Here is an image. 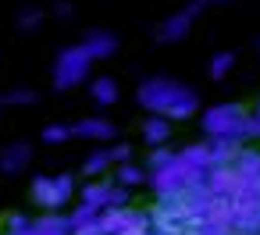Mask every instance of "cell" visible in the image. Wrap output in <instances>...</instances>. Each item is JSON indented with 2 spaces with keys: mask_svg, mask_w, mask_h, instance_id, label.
Instances as JSON below:
<instances>
[{
  "mask_svg": "<svg viewBox=\"0 0 260 235\" xmlns=\"http://www.w3.org/2000/svg\"><path fill=\"white\" fill-rule=\"evenodd\" d=\"M200 4H203V8H207V4H224V0H200Z\"/></svg>",
  "mask_w": 260,
  "mask_h": 235,
  "instance_id": "ac0fdd59",
  "label": "cell"
},
{
  "mask_svg": "<svg viewBox=\"0 0 260 235\" xmlns=\"http://www.w3.org/2000/svg\"><path fill=\"white\" fill-rule=\"evenodd\" d=\"M200 8H203V4L196 0L192 8H185V11L164 18L160 29H157V40H160V43H178V40H185V36L192 32V22H196V15H200Z\"/></svg>",
  "mask_w": 260,
  "mask_h": 235,
  "instance_id": "52a82bcc",
  "label": "cell"
},
{
  "mask_svg": "<svg viewBox=\"0 0 260 235\" xmlns=\"http://www.w3.org/2000/svg\"><path fill=\"white\" fill-rule=\"evenodd\" d=\"M139 182H146V167H139V164H132V160H125V164L114 167V185H118V189H132V185H139Z\"/></svg>",
  "mask_w": 260,
  "mask_h": 235,
  "instance_id": "4fadbf2b",
  "label": "cell"
},
{
  "mask_svg": "<svg viewBox=\"0 0 260 235\" xmlns=\"http://www.w3.org/2000/svg\"><path fill=\"white\" fill-rule=\"evenodd\" d=\"M8 235H72V217H57V214H47V217H11L8 221Z\"/></svg>",
  "mask_w": 260,
  "mask_h": 235,
  "instance_id": "8992f818",
  "label": "cell"
},
{
  "mask_svg": "<svg viewBox=\"0 0 260 235\" xmlns=\"http://www.w3.org/2000/svg\"><path fill=\"white\" fill-rule=\"evenodd\" d=\"M121 203H125V189H118L114 182H89V185L79 192V207H75L72 228H75V224L100 221L104 214L121 210Z\"/></svg>",
  "mask_w": 260,
  "mask_h": 235,
  "instance_id": "277c9868",
  "label": "cell"
},
{
  "mask_svg": "<svg viewBox=\"0 0 260 235\" xmlns=\"http://www.w3.org/2000/svg\"><path fill=\"white\" fill-rule=\"evenodd\" d=\"M29 164H32V146L29 143H15V146H8L4 153H0V167H4L8 175H22Z\"/></svg>",
  "mask_w": 260,
  "mask_h": 235,
  "instance_id": "30bf717a",
  "label": "cell"
},
{
  "mask_svg": "<svg viewBox=\"0 0 260 235\" xmlns=\"http://www.w3.org/2000/svg\"><path fill=\"white\" fill-rule=\"evenodd\" d=\"M232 68H235V54H228V50L214 54V61H210V75H214V79H224V75H232Z\"/></svg>",
  "mask_w": 260,
  "mask_h": 235,
  "instance_id": "5bb4252c",
  "label": "cell"
},
{
  "mask_svg": "<svg viewBox=\"0 0 260 235\" xmlns=\"http://www.w3.org/2000/svg\"><path fill=\"white\" fill-rule=\"evenodd\" d=\"M125 160H128V150H96V153L86 157L82 171H86V175H107L111 167H118V164H125Z\"/></svg>",
  "mask_w": 260,
  "mask_h": 235,
  "instance_id": "9c48e42d",
  "label": "cell"
},
{
  "mask_svg": "<svg viewBox=\"0 0 260 235\" xmlns=\"http://www.w3.org/2000/svg\"><path fill=\"white\" fill-rule=\"evenodd\" d=\"M36 22H40V15H36V11H32V15H22V25H36Z\"/></svg>",
  "mask_w": 260,
  "mask_h": 235,
  "instance_id": "e0dca14e",
  "label": "cell"
},
{
  "mask_svg": "<svg viewBox=\"0 0 260 235\" xmlns=\"http://www.w3.org/2000/svg\"><path fill=\"white\" fill-rule=\"evenodd\" d=\"M136 100H139V107H146L153 118H164V121H182V118H192L200 111V96L185 82L164 79V75L146 79L139 86Z\"/></svg>",
  "mask_w": 260,
  "mask_h": 235,
  "instance_id": "7a4b0ae2",
  "label": "cell"
},
{
  "mask_svg": "<svg viewBox=\"0 0 260 235\" xmlns=\"http://www.w3.org/2000/svg\"><path fill=\"white\" fill-rule=\"evenodd\" d=\"M114 50H118V40H114L111 32H89L86 40L64 47V50L54 57L50 82H54L57 89H75V86H82V82L89 79L93 64L107 61Z\"/></svg>",
  "mask_w": 260,
  "mask_h": 235,
  "instance_id": "6da1fadb",
  "label": "cell"
},
{
  "mask_svg": "<svg viewBox=\"0 0 260 235\" xmlns=\"http://www.w3.org/2000/svg\"><path fill=\"white\" fill-rule=\"evenodd\" d=\"M68 139H75V136H72V125H47V128H43V143H50V146L68 143Z\"/></svg>",
  "mask_w": 260,
  "mask_h": 235,
  "instance_id": "9a60e30c",
  "label": "cell"
},
{
  "mask_svg": "<svg viewBox=\"0 0 260 235\" xmlns=\"http://www.w3.org/2000/svg\"><path fill=\"white\" fill-rule=\"evenodd\" d=\"M72 136L75 139H89V143H107L114 136V125L107 118H79L72 125Z\"/></svg>",
  "mask_w": 260,
  "mask_h": 235,
  "instance_id": "ba28073f",
  "label": "cell"
},
{
  "mask_svg": "<svg viewBox=\"0 0 260 235\" xmlns=\"http://www.w3.org/2000/svg\"><path fill=\"white\" fill-rule=\"evenodd\" d=\"M249 132H253V136H260V104H256V111L249 114Z\"/></svg>",
  "mask_w": 260,
  "mask_h": 235,
  "instance_id": "2e32d148",
  "label": "cell"
},
{
  "mask_svg": "<svg viewBox=\"0 0 260 235\" xmlns=\"http://www.w3.org/2000/svg\"><path fill=\"white\" fill-rule=\"evenodd\" d=\"M200 125H203V132H207L210 143H217V146H239V139L249 136V111L239 107V104H214V107L203 111Z\"/></svg>",
  "mask_w": 260,
  "mask_h": 235,
  "instance_id": "3957f363",
  "label": "cell"
},
{
  "mask_svg": "<svg viewBox=\"0 0 260 235\" xmlns=\"http://www.w3.org/2000/svg\"><path fill=\"white\" fill-rule=\"evenodd\" d=\"M118 96H121V89H118V82H114L111 75L89 79V100H96L100 107H111V104H118Z\"/></svg>",
  "mask_w": 260,
  "mask_h": 235,
  "instance_id": "8fae6325",
  "label": "cell"
},
{
  "mask_svg": "<svg viewBox=\"0 0 260 235\" xmlns=\"http://www.w3.org/2000/svg\"><path fill=\"white\" fill-rule=\"evenodd\" d=\"M29 199L40 210L57 214V210H64L75 199V182H72V175H40L29 185Z\"/></svg>",
  "mask_w": 260,
  "mask_h": 235,
  "instance_id": "5b68a950",
  "label": "cell"
},
{
  "mask_svg": "<svg viewBox=\"0 0 260 235\" xmlns=\"http://www.w3.org/2000/svg\"><path fill=\"white\" fill-rule=\"evenodd\" d=\"M143 139H146V146H157V150H164L168 146V139H171V121H164V118H146L143 121Z\"/></svg>",
  "mask_w": 260,
  "mask_h": 235,
  "instance_id": "7c38bea8",
  "label": "cell"
}]
</instances>
